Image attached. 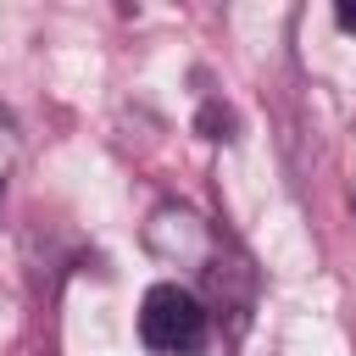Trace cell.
<instances>
[{
	"label": "cell",
	"mask_w": 356,
	"mask_h": 356,
	"mask_svg": "<svg viewBox=\"0 0 356 356\" xmlns=\"http://www.w3.org/2000/svg\"><path fill=\"white\" fill-rule=\"evenodd\" d=\"M17 156H22V134H17L11 111H0V189H6V178L17 172Z\"/></svg>",
	"instance_id": "obj_3"
},
{
	"label": "cell",
	"mask_w": 356,
	"mask_h": 356,
	"mask_svg": "<svg viewBox=\"0 0 356 356\" xmlns=\"http://www.w3.org/2000/svg\"><path fill=\"white\" fill-rule=\"evenodd\" d=\"M145 245H150L161 261H172V267H200V273H206V261L217 256V234H211L189 206H178V200L156 206V217H150V228H145Z\"/></svg>",
	"instance_id": "obj_2"
},
{
	"label": "cell",
	"mask_w": 356,
	"mask_h": 356,
	"mask_svg": "<svg viewBox=\"0 0 356 356\" xmlns=\"http://www.w3.org/2000/svg\"><path fill=\"white\" fill-rule=\"evenodd\" d=\"M139 339L156 356H200L206 350V306L184 284H150L139 300Z\"/></svg>",
	"instance_id": "obj_1"
},
{
	"label": "cell",
	"mask_w": 356,
	"mask_h": 356,
	"mask_svg": "<svg viewBox=\"0 0 356 356\" xmlns=\"http://www.w3.org/2000/svg\"><path fill=\"white\" fill-rule=\"evenodd\" d=\"M228 128H234V111H228V106H217V100H211V106H206V111H200V134H206V139H234V134H228Z\"/></svg>",
	"instance_id": "obj_4"
},
{
	"label": "cell",
	"mask_w": 356,
	"mask_h": 356,
	"mask_svg": "<svg viewBox=\"0 0 356 356\" xmlns=\"http://www.w3.org/2000/svg\"><path fill=\"white\" fill-rule=\"evenodd\" d=\"M334 22H339L345 33H356V6H350V0H339V6H334Z\"/></svg>",
	"instance_id": "obj_5"
}]
</instances>
